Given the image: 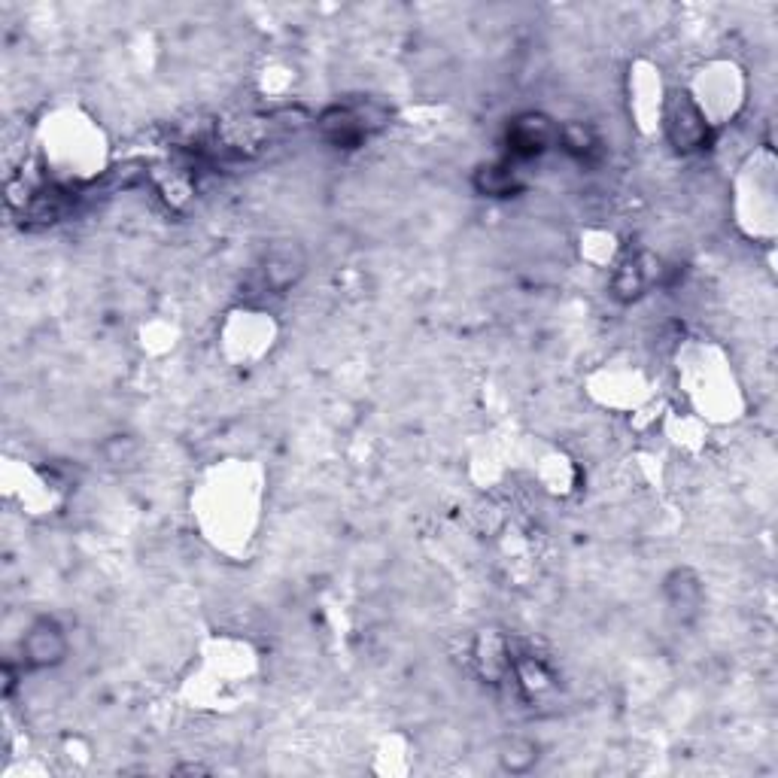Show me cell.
<instances>
[{
    "label": "cell",
    "mask_w": 778,
    "mask_h": 778,
    "mask_svg": "<svg viewBox=\"0 0 778 778\" xmlns=\"http://www.w3.org/2000/svg\"><path fill=\"white\" fill-rule=\"evenodd\" d=\"M478 189H481L484 195H496V198L517 192V189H520L517 168H514L511 162H499V165L481 168V174H478Z\"/></svg>",
    "instance_id": "obj_6"
},
{
    "label": "cell",
    "mask_w": 778,
    "mask_h": 778,
    "mask_svg": "<svg viewBox=\"0 0 778 778\" xmlns=\"http://www.w3.org/2000/svg\"><path fill=\"white\" fill-rule=\"evenodd\" d=\"M648 289V271H645V259H627L611 277V295L617 301H636L642 292Z\"/></svg>",
    "instance_id": "obj_4"
},
{
    "label": "cell",
    "mask_w": 778,
    "mask_h": 778,
    "mask_svg": "<svg viewBox=\"0 0 778 778\" xmlns=\"http://www.w3.org/2000/svg\"><path fill=\"white\" fill-rule=\"evenodd\" d=\"M666 593H669V605L675 611H681V614H693L699 608V596H703V590H699V581L687 569H678L666 581Z\"/></svg>",
    "instance_id": "obj_5"
},
{
    "label": "cell",
    "mask_w": 778,
    "mask_h": 778,
    "mask_svg": "<svg viewBox=\"0 0 778 778\" xmlns=\"http://www.w3.org/2000/svg\"><path fill=\"white\" fill-rule=\"evenodd\" d=\"M557 140H560V128L551 119H544L541 113L517 116L508 128V143H511L508 149L514 159H535V155L551 149Z\"/></svg>",
    "instance_id": "obj_2"
},
{
    "label": "cell",
    "mask_w": 778,
    "mask_h": 778,
    "mask_svg": "<svg viewBox=\"0 0 778 778\" xmlns=\"http://www.w3.org/2000/svg\"><path fill=\"white\" fill-rule=\"evenodd\" d=\"M22 654H25V663L31 669L58 666L67 657V636L58 627V620H52V617L34 620L25 633V639H22Z\"/></svg>",
    "instance_id": "obj_1"
},
{
    "label": "cell",
    "mask_w": 778,
    "mask_h": 778,
    "mask_svg": "<svg viewBox=\"0 0 778 778\" xmlns=\"http://www.w3.org/2000/svg\"><path fill=\"white\" fill-rule=\"evenodd\" d=\"M535 760H538V748H535V742H529V739H511V742H505L502 751H499L502 769H505V772H514V775L529 772V769L535 766Z\"/></svg>",
    "instance_id": "obj_7"
},
{
    "label": "cell",
    "mask_w": 778,
    "mask_h": 778,
    "mask_svg": "<svg viewBox=\"0 0 778 778\" xmlns=\"http://www.w3.org/2000/svg\"><path fill=\"white\" fill-rule=\"evenodd\" d=\"M681 101L672 104L669 116H666V131L672 137V143L681 149V152H693L699 146H706L709 140V122L703 116V110H699L687 95H678Z\"/></svg>",
    "instance_id": "obj_3"
}]
</instances>
